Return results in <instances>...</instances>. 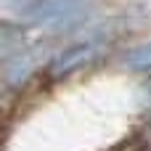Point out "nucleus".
Segmentation results:
<instances>
[{"label":"nucleus","mask_w":151,"mask_h":151,"mask_svg":"<svg viewBox=\"0 0 151 151\" xmlns=\"http://www.w3.org/2000/svg\"><path fill=\"white\" fill-rule=\"evenodd\" d=\"M96 53H98V48H96L93 42L74 45V48H69V50H64V53H58V56L53 58V64H50V74H53V77H64V74H69L72 69L88 64Z\"/></svg>","instance_id":"nucleus-1"},{"label":"nucleus","mask_w":151,"mask_h":151,"mask_svg":"<svg viewBox=\"0 0 151 151\" xmlns=\"http://www.w3.org/2000/svg\"><path fill=\"white\" fill-rule=\"evenodd\" d=\"M80 5H82V0H45V3L37 8V19H40V21L61 19V16L74 13Z\"/></svg>","instance_id":"nucleus-2"},{"label":"nucleus","mask_w":151,"mask_h":151,"mask_svg":"<svg viewBox=\"0 0 151 151\" xmlns=\"http://www.w3.org/2000/svg\"><path fill=\"white\" fill-rule=\"evenodd\" d=\"M125 64L135 72H146L151 69V42L141 45V48H133L127 56H125Z\"/></svg>","instance_id":"nucleus-3"}]
</instances>
